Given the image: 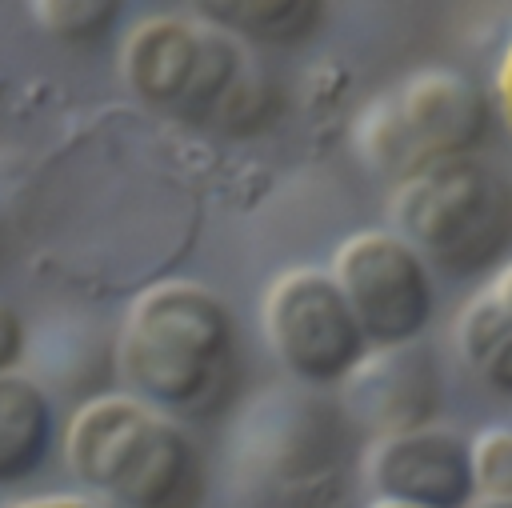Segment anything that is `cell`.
Segmentation results:
<instances>
[{
  "label": "cell",
  "instance_id": "5",
  "mask_svg": "<svg viewBox=\"0 0 512 508\" xmlns=\"http://www.w3.org/2000/svg\"><path fill=\"white\" fill-rule=\"evenodd\" d=\"M492 120L488 92L456 68H420L356 116L360 160L392 188L432 164L472 156Z\"/></svg>",
  "mask_w": 512,
  "mask_h": 508
},
{
  "label": "cell",
  "instance_id": "16",
  "mask_svg": "<svg viewBox=\"0 0 512 508\" xmlns=\"http://www.w3.org/2000/svg\"><path fill=\"white\" fill-rule=\"evenodd\" d=\"M496 108H500V120L512 136V40L500 56V68H496Z\"/></svg>",
  "mask_w": 512,
  "mask_h": 508
},
{
  "label": "cell",
  "instance_id": "12",
  "mask_svg": "<svg viewBox=\"0 0 512 508\" xmlns=\"http://www.w3.org/2000/svg\"><path fill=\"white\" fill-rule=\"evenodd\" d=\"M456 348L464 364L500 396H512V312L480 288L456 316Z\"/></svg>",
  "mask_w": 512,
  "mask_h": 508
},
{
  "label": "cell",
  "instance_id": "6",
  "mask_svg": "<svg viewBox=\"0 0 512 508\" xmlns=\"http://www.w3.org/2000/svg\"><path fill=\"white\" fill-rule=\"evenodd\" d=\"M260 328L280 368L300 384H344L372 348L336 276L308 264L268 284Z\"/></svg>",
  "mask_w": 512,
  "mask_h": 508
},
{
  "label": "cell",
  "instance_id": "11",
  "mask_svg": "<svg viewBox=\"0 0 512 508\" xmlns=\"http://www.w3.org/2000/svg\"><path fill=\"white\" fill-rule=\"evenodd\" d=\"M192 16L256 44H300L324 20V0H188Z\"/></svg>",
  "mask_w": 512,
  "mask_h": 508
},
{
  "label": "cell",
  "instance_id": "15",
  "mask_svg": "<svg viewBox=\"0 0 512 508\" xmlns=\"http://www.w3.org/2000/svg\"><path fill=\"white\" fill-rule=\"evenodd\" d=\"M20 356H24V320L0 296V372H16V360Z\"/></svg>",
  "mask_w": 512,
  "mask_h": 508
},
{
  "label": "cell",
  "instance_id": "19",
  "mask_svg": "<svg viewBox=\"0 0 512 508\" xmlns=\"http://www.w3.org/2000/svg\"><path fill=\"white\" fill-rule=\"evenodd\" d=\"M472 508H512V500H488V496H480Z\"/></svg>",
  "mask_w": 512,
  "mask_h": 508
},
{
  "label": "cell",
  "instance_id": "9",
  "mask_svg": "<svg viewBox=\"0 0 512 508\" xmlns=\"http://www.w3.org/2000/svg\"><path fill=\"white\" fill-rule=\"evenodd\" d=\"M348 412L376 436L428 428L440 404L436 360L412 340L392 348H368L356 372L344 380Z\"/></svg>",
  "mask_w": 512,
  "mask_h": 508
},
{
  "label": "cell",
  "instance_id": "7",
  "mask_svg": "<svg viewBox=\"0 0 512 508\" xmlns=\"http://www.w3.org/2000/svg\"><path fill=\"white\" fill-rule=\"evenodd\" d=\"M348 296L372 348L412 344L436 308L428 260L392 228H364L340 240L328 268Z\"/></svg>",
  "mask_w": 512,
  "mask_h": 508
},
{
  "label": "cell",
  "instance_id": "20",
  "mask_svg": "<svg viewBox=\"0 0 512 508\" xmlns=\"http://www.w3.org/2000/svg\"><path fill=\"white\" fill-rule=\"evenodd\" d=\"M372 508H420V504H400V500H372Z\"/></svg>",
  "mask_w": 512,
  "mask_h": 508
},
{
  "label": "cell",
  "instance_id": "2",
  "mask_svg": "<svg viewBox=\"0 0 512 508\" xmlns=\"http://www.w3.org/2000/svg\"><path fill=\"white\" fill-rule=\"evenodd\" d=\"M64 460L104 508H200L204 460L164 408L104 392L84 400L64 428Z\"/></svg>",
  "mask_w": 512,
  "mask_h": 508
},
{
  "label": "cell",
  "instance_id": "8",
  "mask_svg": "<svg viewBox=\"0 0 512 508\" xmlns=\"http://www.w3.org/2000/svg\"><path fill=\"white\" fill-rule=\"evenodd\" d=\"M364 476L376 500H400L420 508H472L480 500L472 440L448 428H412L376 436L364 456Z\"/></svg>",
  "mask_w": 512,
  "mask_h": 508
},
{
  "label": "cell",
  "instance_id": "17",
  "mask_svg": "<svg viewBox=\"0 0 512 508\" xmlns=\"http://www.w3.org/2000/svg\"><path fill=\"white\" fill-rule=\"evenodd\" d=\"M12 508H104V504H92L84 496H32V500H20Z\"/></svg>",
  "mask_w": 512,
  "mask_h": 508
},
{
  "label": "cell",
  "instance_id": "14",
  "mask_svg": "<svg viewBox=\"0 0 512 508\" xmlns=\"http://www.w3.org/2000/svg\"><path fill=\"white\" fill-rule=\"evenodd\" d=\"M476 488L488 500H512V424H492L472 440Z\"/></svg>",
  "mask_w": 512,
  "mask_h": 508
},
{
  "label": "cell",
  "instance_id": "3",
  "mask_svg": "<svg viewBox=\"0 0 512 508\" xmlns=\"http://www.w3.org/2000/svg\"><path fill=\"white\" fill-rule=\"evenodd\" d=\"M120 80L152 108L180 120L256 128L268 116V84L244 44L200 16H144L120 44Z\"/></svg>",
  "mask_w": 512,
  "mask_h": 508
},
{
  "label": "cell",
  "instance_id": "13",
  "mask_svg": "<svg viewBox=\"0 0 512 508\" xmlns=\"http://www.w3.org/2000/svg\"><path fill=\"white\" fill-rule=\"evenodd\" d=\"M28 12L60 44H96L116 28L124 0H28Z\"/></svg>",
  "mask_w": 512,
  "mask_h": 508
},
{
  "label": "cell",
  "instance_id": "18",
  "mask_svg": "<svg viewBox=\"0 0 512 508\" xmlns=\"http://www.w3.org/2000/svg\"><path fill=\"white\" fill-rule=\"evenodd\" d=\"M488 288H492V296H496V300H500V304L512 312V264H504Z\"/></svg>",
  "mask_w": 512,
  "mask_h": 508
},
{
  "label": "cell",
  "instance_id": "10",
  "mask_svg": "<svg viewBox=\"0 0 512 508\" xmlns=\"http://www.w3.org/2000/svg\"><path fill=\"white\" fill-rule=\"evenodd\" d=\"M52 448V404L32 376L0 372V484L40 472Z\"/></svg>",
  "mask_w": 512,
  "mask_h": 508
},
{
  "label": "cell",
  "instance_id": "1",
  "mask_svg": "<svg viewBox=\"0 0 512 508\" xmlns=\"http://www.w3.org/2000/svg\"><path fill=\"white\" fill-rule=\"evenodd\" d=\"M116 372L132 396L168 416L220 408L236 380L232 308L212 288L184 276L144 288L120 316Z\"/></svg>",
  "mask_w": 512,
  "mask_h": 508
},
{
  "label": "cell",
  "instance_id": "4",
  "mask_svg": "<svg viewBox=\"0 0 512 508\" xmlns=\"http://www.w3.org/2000/svg\"><path fill=\"white\" fill-rule=\"evenodd\" d=\"M388 216L428 268L476 276L512 244V184L476 156H456L400 180Z\"/></svg>",
  "mask_w": 512,
  "mask_h": 508
}]
</instances>
